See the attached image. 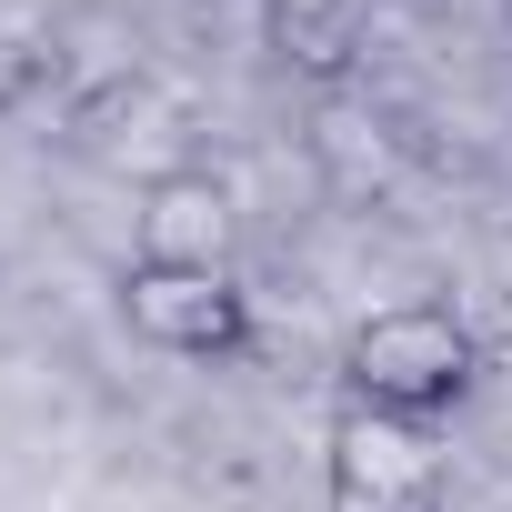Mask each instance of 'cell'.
<instances>
[{
  "instance_id": "cell-5",
  "label": "cell",
  "mask_w": 512,
  "mask_h": 512,
  "mask_svg": "<svg viewBox=\"0 0 512 512\" xmlns=\"http://www.w3.org/2000/svg\"><path fill=\"white\" fill-rule=\"evenodd\" d=\"M362 11H372V0H272L282 51L312 61V71H342V61L362 51Z\"/></svg>"
},
{
  "instance_id": "cell-2",
  "label": "cell",
  "mask_w": 512,
  "mask_h": 512,
  "mask_svg": "<svg viewBox=\"0 0 512 512\" xmlns=\"http://www.w3.org/2000/svg\"><path fill=\"white\" fill-rule=\"evenodd\" d=\"M121 312L141 342L181 352V362H221L251 342V302L231 272H181V262H131L121 272Z\"/></svg>"
},
{
  "instance_id": "cell-3",
  "label": "cell",
  "mask_w": 512,
  "mask_h": 512,
  "mask_svg": "<svg viewBox=\"0 0 512 512\" xmlns=\"http://www.w3.org/2000/svg\"><path fill=\"white\" fill-rule=\"evenodd\" d=\"M332 512H442V472L422 452V422L352 402L332 432Z\"/></svg>"
},
{
  "instance_id": "cell-1",
  "label": "cell",
  "mask_w": 512,
  "mask_h": 512,
  "mask_svg": "<svg viewBox=\"0 0 512 512\" xmlns=\"http://www.w3.org/2000/svg\"><path fill=\"white\" fill-rule=\"evenodd\" d=\"M342 382L362 412H392V422H432L472 392V332L442 312V302H382L352 352H342Z\"/></svg>"
},
{
  "instance_id": "cell-4",
  "label": "cell",
  "mask_w": 512,
  "mask_h": 512,
  "mask_svg": "<svg viewBox=\"0 0 512 512\" xmlns=\"http://www.w3.org/2000/svg\"><path fill=\"white\" fill-rule=\"evenodd\" d=\"M131 262H181V272H231V191L211 171H161L141 191V251Z\"/></svg>"
}]
</instances>
